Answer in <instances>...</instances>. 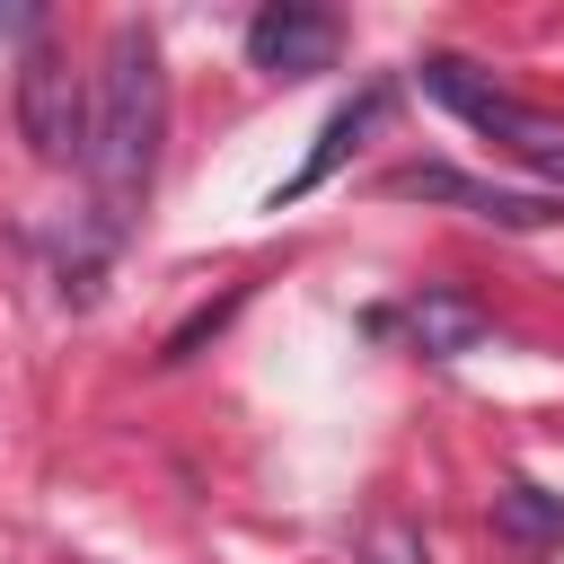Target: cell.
Masks as SVG:
<instances>
[{"label": "cell", "mask_w": 564, "mask_h": 564, "mask_svg": "<svg viewBox=\"0 0 564 564\" xmlns=\"http://www.w3.org/2000/svg\"><path fill=\"white\" fill-rule=\"evenodd\" d=\"M159 132H167V62H159L150 26H115L97 97H88V176H97L106 220H132V203L150 194Z\"/></svg>", "instance_id": "cell-1"}, {"label": "cell", "mask_w": 564, "mask_h": 564, "mask_svg": "<svg viewBox=\"0 0 564 564\" xmlns=\"http://www.w3.org/2000/svg\"><path fill=\"white\" fill-rule=\"evenodd\" d=\"M18 132H26V150L44 167L88 159V88H79V70H70V53L53 35H35L26 62H18Z\"/></svg>", "instance_id": "cell-2"}, {"label": "cell", "mask_w": 564, "mask_h": 564, "mask_svg": "<svg viewBox=\"0 0 564 564\" xmlns=\"http://www.w3.org/2000/svg\"><path fill=\"white\" fill-rule=\"evenodd\" d=\"M379 194H388V203H458V212H476V220H494V229H546V220H564V194H511V185L458 176V167H441V159L388 167Z\"/></svg>", "instance_id": "cell-3"}, {"label": "cell", "mask_w": 564, "mask_h": 564, "mask_svg": "<svg viewBox=\"0 0 564 564\" xmlns=\"http://www.w3.org/2000/svg\"><path fill=\"white\" fill-rule=\"evenodd\" d=\"M423 88H432V97H441L449 115H467L476 132H494V141H511L520 159H546V150L564 141V132H555L546 115H529L520 97H502V88H494V79H485L476 62H458V53H432V62H423Z\"/></svg>", "instance_id": "cell-4"}, {"label": "cell", "mask_w": 564, "mask_h": 564, "mask_svg": "<svg viewBox=\"0 0 564 564\" xmlns=\"http://www.w3.org/2000/svg\"><path fill=\"white\" fill-rule=\"evenodd\" d=\"M335 44H344V26H335L326 9H308V0H273V9L247 18V62L273 70V79H308V70H326Z\"/></svg>", "instance_id": "cell-5"}, {"label": "cell", "mask_w": 564, "mask_h": 564, "mask_svg": "<svg viewBox=\"0 0 564 564\" xmlns=\"http://www.w3.org/2000/svg\"><path fill=\"white\" fill-rule=\"evenodd\" d=\"M379 115H388V97H379V88H361L352 106H335V115H326V132H317V150H308V159H300V167H291V176L273 185V212H282V203H300L308 185H326V176L344 167V150H352V141H361V132H370Z\"/></svg>", "instance_id": "cell-6"}, {"label": "cell", "mask_w": 564, "mask_h": 564, "mask_svg": "<svg viewBox=\"0 0 564 564\" xmlns=\"http://www.w3.org/2000/svg\"><path fill=\"white\" fill-rule=\"evenodd\" d=\"M405 317H414V344L441 352V361H449V352H476V335H485V308L458 300V291H423Z\"/></svg>", "instance_id": "cell-7"}, {"label": "cell", "mask_w": 564, "mask_h": 564, "mask_svg": "<svg viewBox=\"0 0 564 564\" xmlns=\"http://www.w3.org/2000/svg\"><path fill=\"white\" fill-rule=\"evenodd\" d=\"M494 520H502L511 538H564V502L538 494V485H502V494H494Z\"/></svg>", "instance_id": "cell-8"}, {"label": "cell", "mask_w": 564, "mask_h": 564, "mask_svg": "<svg viewBox=\"0 0 564 564\" xmlns=\"http://www.w3.org/2000/svg\"><path fill=\"white\" fill-rule=\"evenodd\" d=\"M229 308H238V291H229V300H212V308H194V317H185V326L167 335V352H159V361H185V352H194V344H203V335H212V326H220Z\"/></svg>", "instance_id": "cell-9"}, {"label": "cell", "mask_w": 564, "mask_h": 564, "mask_svg": "<svg viewBox=\"0 0 564 564\" xmlns=\"http://www.w3.org/2000/svg\"><path fill=\"white\" fill-rule=\"evenodd\" d=\"M35 26H44L35 9H0V35H35Z\"/></svg>", "instance_id": "cell-10"}]
</instances>
